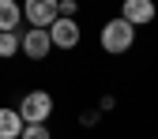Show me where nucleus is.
I'll use <instances>...</instances> for the list:
<instances>
[{
    "label": "nucleus",
    "mask_w": 158,
    "mask_h": 139,
    "mask_svg": "<svg viewBox=\"0 0 158 139\" xmlns=\"http://www.w3.org/2000/svg\"><path fill=\"white\" fill-rule=\"evenodd\" d=\"M19 139H49V128H45V124H27Z\"/></svg>",
    "instance_id": "9d476101"
},
{
    "label": "nucleus",
    "mask_w": 158,
    "mask_h": 139,
    "mask_svg": "<svg viewBox=\"0 0 158 139\" xmlns=\"http://www.w3.org/2000/svg\"><path fill=\"white\" fill-rule=\"evenodd\" d=\"M121 19L132 27H147L154 19V0H124L121 4Z\"/></svg>",
    "instance_id": "423d86ee"
},
{
    "label": "nucleus",
    "mask_w": 158,
    "mask_h": 139,
    "mask_svg": "<svg viewBox=\"0 0 158 139\" xmlns=\"http://www.w3.org/2000/svg\"><path fill=\"white\" fill-rule=\"evenodd\" d=\"M19 49H23L30 60H45L49 56V49H53V42H49V30H27L23 34V42H19Z\"/></svg>",
    "instance_id": "39448f33"
},
{
    "label": "nucleus",
    "mask_w": 158,
    "mask_h": 139,
    "mask_svg": "<svg viewBox=\"0 0 158 139\" xmlns=\"http://www.w3.org/2000/svg\"><path fill=\"white\" fill-rule=\"evenodd\" d=\"M72 11H75V0H60V15L72 19Z\"/></svg>",
    "instance_id": "9b49d317"
},
{
    "label": "nucleus",
    "mask_w": 158,
    "mask_h": 139,
    "mask_svg": "<svg viewBox=\"0 0 158 139\" xmlns=\"http://www.w3.org/2000/svg\"><path fill=\"white\" fill-rule=\"evenodd\" d=\"M135 42V27L124 23V19H109L102 27V49L106 53H128Z\"/></svg>",
    "instance_id": "f257e3e1"
},
{
    "label": "nucleus",
    "mask_w": 158,
    "mask_h": 139,
    "mask_svg": "<svg viewBox=\"0 0 158 139\" xmlns=\"http://www.w3.org/2000/svg\"><path fill=\"white\" fill-rule=\"evenodd\" d=\"M49 42H53L56 49H75V45H79V23L60 15V19L49 27Z\"/></svg>",
    "instance_id": "20e7f679"
},
{
    "label": "nucleus",
    "mask_w": 158,
    "mask_h": 139,
    "mask_svg": "<svg viewBox=\"0 0 158 139\" xmlns=\"http://www.w3.org/2000/svg\"><path fill=\"white\" fill-rule=\"evenodd\" d=\"M19 19H23V8H19L15 0H0V34H4V30H15Z\"/></svg>",
    "instance_id": "6e6552de"
},
{
    "label": "nucleus",
    "mask_w": 158,
    "mask_h": 139,
    "mask_svg": "<svg viewBox=\"0 0 158 139\" xmlns=\"http://www.w3.org/2000/svg\"><path fill=\"white\" fill-rule=\"evenodd\" d=\"M23 19L34 30H49L60 19V0H23Z\"/></svg>",
    "instance_id": "f03ea898"
},
{
    "label": "nucleus",
    "mask_w": 158,
    "mask_h": 139,
    "mask_svg": "<svg viewBox=\"0 0 158 139\" xmlns=\"http://www.w3.org/2000/svg\"><path fill=\"white\" fill-rule=\"evenodd\" d=\"M23 117H19V109H0V139H19L23 135Z\"/></svg>",
    "instance_id": "0eeeda50"
},
{
    "label": "nucleus",
    "mask_w": 158,
    "mask_h": 139,
    "mask_svg": "<svg viewBox=\"0 0 158 139\" xmlns=\"http://www.w3.org/2000/svg\"><path fill=\"white\" fill-rule=\"evenodd\" d=\"M49 113H53L49 90H30L23 102H19V117H23V124H45Z\"/></svg>",
    "instance_id": "7ed1b4c3"
},
{
    "label": "nucleus",
    "mask_w": 158,
    "mask_h": 139,
    "mask_svg": "<svg viewBox=\"0 0 158 139\" xmlns=\"http://www.w3.org/2000/svg\"><path fill=\"white\" fill-rule=\"evenodd\" d=\"M19 42H23V38H15V30H4V34H0V56H4V60L15 56L19 53Z\"/></svg>",
    "instance_id": "1a4fd4ad"
}]
</instances>
